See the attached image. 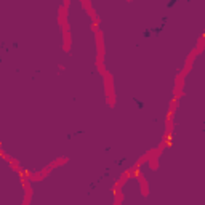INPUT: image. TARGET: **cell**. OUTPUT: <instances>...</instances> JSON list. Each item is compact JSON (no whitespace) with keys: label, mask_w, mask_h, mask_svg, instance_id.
Listing matches in <instances>:
<instances>
[{"label":"cell","mask_w":205,"mask_h":205,"mask_svg":"<svg viewBox=\"0 0 205 205\" xmlns=\"http://www.w3.org/2000/svg\"><path fill=\"white\" fill-rule=\"evenodd\" d=\"M165 24H167V18H162V24L157 26V27H147V29H144L143 37H144V39H149L152 34H160V32L165 29Z\"/></svg>","instance_id":"6da1fadb"},{"label":"cell","mask_w":205,"mask_h":205,"mask_svg":"<svg viewBox=\"0 0 205 205\" xmlns=\"http://www.w3.org/2000/svg\"><path fill=\"white\" fill-rule=\"evenodd\" d=\"M133 101L136 102V106H138V107H139V109H143V107H144V104H143V102H141V101H139L138 98H133Z\"/></svg>","instance_id":"7a4b0ae2"},{"label":"cell","mask_w":205,"mask_h":205,"mask_svg":"<svg viewBox=\"0 0 205 205\" xmlns=\"http://www.w3.org/2000/svg\"><path fill=\"white\" fill-rule=\"evenodd\" d=\"M178 2V0H168V3H167V7L168 8H172V7H175V3Z\"/></svg>","instance_id":"3957f363"},{"label":"cell","mask_w":205,"mask_h":205,"mask_svg":"<svg viewBox=\"0 0 205 205\" xmlns=\"http://www.w3.org/2000/svg\"><path fill=\"white\" fill-rule=\"evenodd\" d=\"M189 2H191V0H189Z\"/></svg>","instance_id":"277c9868"}]
</instances>
